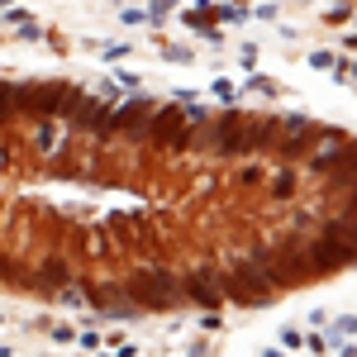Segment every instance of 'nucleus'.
<instances>
[{
  "mask_svg": "<svg viewBox=\"0 0 357 357\" xmlns=\"http://www.w3.org/2000/svg\"><path fill=\"white\" fill-rule=\"evenodd\" d=\"M134 281H138V286H148V291H143V300H148V305H172V300H177V281H172L167 271L148 267V271H138Z\"/></svg>",
  "mask_w": 357,
  "mask_h": 357,
  "instance_id": "obj_1",
  "label": "nucleus"
},
{
  "mask_svg": "<svg viewBox=\"0 0 357 357\" xmlns=\"http://www.w3.org/2000/svg\"><path fill=\"white\" fill-rule=\"evenodd\" d=\"M186 295H190V300H200V305H214L224 291H219V276H214V271L195 267L190 276H186Z\"/></svg>",
  "mask_w": 357,
  "mask_h": 357,
  "instance_id": "obj_2",
  "label": "nucleus"
},
{
  "mask_svg": "<svg viewBox=\"0 0 357 357\" xmlns=\"http://www.w3.org/2000/svg\"><path fill=\"white\" fill-rule=\"evenodd\" d=\"M338 338H357V315L334 319V329H329V338H324V343H338Z\"/></svg>",
  "mask_w": 357,
  "mask_h": 357,
  "instance_id": "obj_3",
  "label": "nucleus"
},
{
  "mask_svg": "<svg viewBox=\"0 0 357 357\" xmlns=\"http://www.w3.org/2000/svg\"><path fill=\"white\" fill-rule=\"evenodd\" d=\"M48 334H53V343H77V329L72 324H53Z\"/></svg>",
  "mask_w": 357,
  "mask_h": 357,
  "instance_id": "obj_4",
  "label": "nucleus"
},
{
  "mask_svg": "<svg viewBox=\"0 0 357 357\" xmlns=\"http://www.w3.org/2000/svg\"><path fill=\"white\" fill-rule=\"evenodd\" d=\"M110 343H114V353H119V357H138V348H134V343H124L119 334H110Z\"/></svg>",
  "mask_w": 357,
  "mask_h": 357,
  "instance_id": "obj_5",
  "label": "nucleus"
},
{
  "mask_svg": "<svg viewBox=\"0 0 357 357\" xmlns=\"http://www.w3.org/2000/svg\"><path fill=\"white\" fill-rule=\"evenodd\" d=\"M77 343H82L86 353H95V348H100V334H95V329H86V334H77Z\"/></svg>",
  "mask_w": 357,
  "mask_h": 357,
  "instance_id": "obj_6",
  "label": "nucleus"
},
{
  "mask_svg": "<svg viewBox=\"0 0 357 357\" xmlns=\"http://www.w3.org/2000/svg\"><path fill=\"white\" fill-rule=\"evenodd\" d=\"M281 343H286V348H300L305 334H300V329H281Z\"/></svg>",
  "mask_w": 357,
  "mask_h": 357,
  "instance_id": "obj_7",
  "label": "nucleus"
},
{
  "mask_svg": "<svg viewBox=\"0 0 357 357\" xmlns=\"http://www.w3.org/2000/svg\"><path fill=\"white\" fill-rule=\"evenodd\" d=\"M310 62H315V67H324V72H329V67H334V62H338V58H334V53H315V58H310Z\"/></svg>",
  "mask_w": 357,
  "mask_h": 357,
  "instance_id": "obj_8",
  "label": "nucleus"
},
{
  "mask_svg": "<svg viewBox=\"0 0 357 357\" xmlns=\"http://www.w3.org/2000/svg\"><path fill=\"white\" fill-rule=\"evenodd\" d=\"M343 357H357V338H353V343H348V348H343Z\"/></svg>",
  "mask_w": 357,
  "mask_h": 357,
  "instance_id": "obj_9",
  "label": "nucleus"
},
{
  "mask_svg": "<svg viewBox=\"0 0 357 357\" xmlns=\"http://www.w3.org/2000/svg\"><path fill=\"white\" fill-rule=\"evenodd\" d=\"M262 357H281V353H276V348H271V353H262Z\"/></svg>",
  "mask_w": 357,
  "mask_h": 357,
  "instance_id": "obj_10",
  "label": "nucleus"
},
{
  "mask_svg": "<svg viewBox=\"0 0 357 357\" xmlns=\"http://www.w3.org/2000/svg\"><path fill=\"white\" fill-rule=\"evenodd\" d=\"M0 357H10V348H0Z\"/></svg>",
  "mask_w": 357,
  "mask_h": 357,
  "instance_id": "obj_11",
  "label": "nucleus"
}]
</instances>
